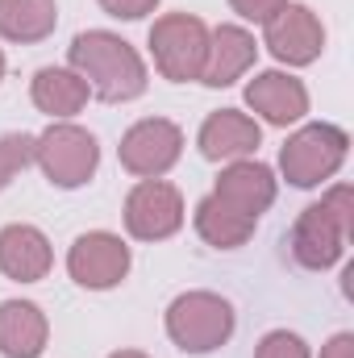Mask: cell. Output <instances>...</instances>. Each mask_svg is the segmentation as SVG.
I'll use <instances>...</instances> for the list:
<instances>
[{
  "label": "cell",
  "mask_w": 354,
  "mask_h": 358,
  "mask_svg": "<svg viewBox=\"0 0 354 358\" xmlns=\"http://www.w3.org/2000/svg\"><path fill=\"white\" fill-rule=\"evenodd\" d=\"M67 67L88 84V92L104 104H125L138 100L150 76L142 55L113 29H84L67 46Z\"/></svg>",
  "instance_id": "1"
},
{
  "label": "cell",
  "mask_w": 354,
  "mask_h": 358,
  "mask_svg": "<svg viewBox=\"0 0 354 358\" xmlns=\"http://www.w3.org/2000/svg\"><path fill=\"white\" fill-rule=\"evenodd\" d=\"M354 234L351 183H334L317 204H309L292 225V259L304 271H330Z\"/></svg>",
  "instance_id": "2"
},
{
  "label": "cell",
  "mask_w": 354,
  "mask_h": 358,
  "mask_svg": "<svg viewBox=\"0 0 354 358\" xmlns=\"http://www.w3.org/2000/svg\"><path fill=\"white\" fill-rule=\"evenodd\" d=\"M351 155V134L334 121H309L300 125L283 150H279V171L292 187H321L342 171Z\"/></svg>",
  "instance_id": "3"
},
{
  "label": "cell",
  "mask_w": 354,
  "mask_h": 358,
  "mask_svg": "<svg viewBox=\"0 0 354 358\" xmlns=\"http://www.w3.org/2000/svg\"><path fill=\"white\" fill-rule=\"evenodd\" d=\"M163 321H167V338L183 355H213L238 329L234 304L217 292H183L167 304Z\"/></svg>",
  "instance_id": "4"
},
{
  "label": "cell",
  "mask_w": 354,
  "mask_h": 358,
  "mask_svg": "<svg viewBox=\"0 0 354 358\" xmlns=\"http://www.w3.org/2000/svg\"><path fill=\"white\" fill-rule=\"evenodd\" d=\"M34 163L63 192L84 187L100 167V142L76 121H50L34 138Z\"/></svg>",
  "instance_id": "5"
},
{
  "label": "cell",
  "mask_w": 354,
  "mask_h": 358,
  "mask_svg": "<svg viewBox=\"0 0 354 358\" xmlns=\"http://www.w3.org/2000/svg\"><path fill=\"white\" fill-rule=\"evenodd\" d=\"M150 55L163 80L171 84L200 80L204 55H208V25L196 13H163L150 25Z\"/></svg>",
  "instance_id": "6"
},
{
  "label": "cell",
  "mask_w": 354,
  "mask_h": 358,
  "mask_svg": "<svg viewBox=\"0 0 354 358\" xmlns=\"http://www.w3.org/2000/svg\"><path fill=\"white\" fill-rule=\"evenodd\" d=\"M125 234L138 242H167L183 229V196L167 179H138L125 196Z\"/></svg>",
  "instance_id": "7"
},
{
  "label": "cell",
  "mask_w": 354,
  "mask_h": 358,
  "mask_svg": "<svg viewBox=\"0 0 354 358\" xmlns=\"http://www.w3.org/2000/svg\"><path fill=\"white\" fill-rule=\"evenodd\" d=\"M183 155V129L167 117H142L121 134L117 159L129 176L138 179H163Z\"/></svg>",
  "instance_id": "8"
},
{
  "label": "cell",
  "mask_w": 354,
  "mask_h": 358,
  "mask_svg": "<svg viewBox=\"0 0 354 358\" xmlns=\"http://www.w3.org/2000/svg\"><path fill=\"white\" fill-rule=\"evenodd\" d=\"M134 267V255L125 246L121 234H108V229H88L71 242L67 250V275L88 287V292H108L117 287Z\"/></svg>",
  "instance_id": "9"
},
{
  "label": "cell",
  "mask_w": 354,
  "mask_h": 358,
  "mask_svg": "<svg viewBox=\"0 0 354 358\" xmlns=\"http://www.w3.org/2000/svg\"><path fill=\"white\" fill-rule=\"evenodd\" d=\"M263 46L288 67H309L325 50V25L309 4L288 0L263 25Z\"/></svg>",
  "instance_id": "10"
},
{
  "label": "cell",
  "mask_w": 354,
  "mask_h": 358,
  "mask_svg": "<svg viewBox=\"0 0 354 358\" xmlns=\"http://www.w3.org/2000/svg\"><path fill=\"white\" fill-rule=\"evenodd\" d=\"M246 108L255 117H263L267 125L288 129L309 117V88L288 71H259L246 84Z\"/></svg>",
  "instance_id": "11"
},
{
  "label": "cell",
  "mask_w": 354,
  "mask_h": 358,
  "mask_svg": "<svg viewBox=\"0 0 354 358\" xmlns=\"http://www.w3.org/2000/svg\"><path fill=\"white\" fill-rule=\"evenodd\" d=\"M263 142V129L250 113H238V108H217L204 117L200 134H196V146L208 163H234V159H250Z\"/></svg>",
  "instance_id": "12"
},
{
  "label": "cell",
  "mask_w": 354,
  "mask_h": 358,
  "mask_svg": "<svg viewBox=\"0 0 354 358\" xmlns=\"http://www.w3.org/2000/svg\"><path fill=\"white\" fill-rule=\"evenodd\" d=\"M275 192H279V179L259 159H234V163H225L221 176H217V187H213L217 200H225L229 208H238V213H246L255 221L275 204Z\"/></svg>",
  "instance_id": "13"
},
{
  "label": "cell",
  "mask_w": 354,
  "mask_h": 358,
  "mask_svg": "<svg viewBox=\"0 0 354 358\" xmlns=\"http://www.w3.org/2000/svg\"><path fill=\"white\" fill-rule=\"evenodd\" d=\"M255 59H259V42L246 25H217V29H208V55H204L200 84L229 88L255 67Z\"/></svg>",
  "instance_id": "14"
},
{
  "label": "cell",
  "mask_w": 354,
  "mask_h": 358,
  "mask_svg": "<svg viewBox=\"0 0 354 358\" xmlns=\"http://www.w3.org/2000/svg\"><path fill=\"white\" fill-rule=\"evenodd\" d=\"M55 267V250L50 238L38 225L13 221L0 229V275H8L13 283H38Z\"/></svg>",
  "instance_id": "15"
},
{
  "label": "cell",
  "mask_w": 354,
  "mask_h": 358,
  "mask_svg": "<svg viewBox=\"0 0 354 358\" xmlns=\"http://www.w3.org/2000/svg\"><path fill=\"white\" fill-rule=\"evenodd\" d=\"M50 321L34 300H4L0 304V355L4 358H38L46 350Z\"/></svg>",
  "instance_id": "16"
},
{
  "label": "cell",
  "mask_w": 354,
  "mask_h": 358,
  "mask_svg": "<svg viewBox=\"0 0 354 358\" xmlns=\"http://www.w3.org/2000/svg\"><path fill=\"white\" fill-rule=\"evenodd\" d=\"M29 100L38 113H46L50 121H71L84 104L92 100L88 84L71 71V67H42L29 84Z\"/></svg>",
  "instance_id": "17"
},
{
  "label": "cell",
  "mask_w": 354,
  "mask_h": 358,
  "mask_svg": "<svg viewBox=\"0 0 354 358\" xmlns=\"http://www.w3.org/2000/svg\"><path fill=\"white\" fill-rule=\"evenodd\" d=\"M192 221H196V234H200L213 250H238V246H246V242L255 238V229H259V221H255V217H246V213L229 208V204H225V200H217L213 192L196 204Z\"/></svg>",
  "instance_id": "18"
},
{
  "label": "cell",
  "mask_w": 354,
  "mask_h": 358,
  "mask_svg": "<svg viewBox=\"0 0 354 358\" xmlns=\"http://www.w3.org/2000/svg\"><path fill=\"white\" fill-rule=\"evenodd\" d=\"M59 25L55 0H0V38L17 46L46 42Z\"/></svg>",
  "instance_id": "19"
},
{
  "label": "cell",
  "mask_w": 354,
  "mask_h": 358,
  "mask_svg": "<svg viewBox=\"0 0 354 358\" xmlns=\"http://www.w3.org/2000/svg\"><path fill=\"white\" fill-rule=\"evenodd\" d=\"M34 163V138L29 134H4L0 138V192Z\"/></svg>",
  "instance_id": "20"
},
{
  "label": "cell",
  "mask_w": 354,
  "mask_h": 358,
  "mask_svg": "<svg viewBox=\"0 0 354 358\" xmlns=\"http://www.w3.org/2000/svg\"><path fill=\"white\" fill-rule=\"evenodd\" d=\"M255 358H313V350H309V342H304L300 334H292V329H271V334L259 338Z\"/></svg>",
  "instance_id": "21"
},
{
  "label": "cell",
  "mask_w": 354,
  "mask_h": 358,
  "mask_svg": "<svg viewBox=\"0 0 354 358\" xmlns=\"http://www.w3.org/2000/svg\"><path fill=\"white\" fill-rule=\"evenodd\" d=\"M96 4L117 21H142V17H150L159 8V0H96Z\"/></svg>",
  "instance_id": "22"
},
{
  "label": "cell",
  "mask_w": 354,
  "mask_h": 358,
  "mask_svg": "<svg viewBox=\"0 0 354 358\" xmlns=\"http://www.w3.org/2000/svg\"><path fill=\"white\" fill-rule=\"evenodd\" d=\"M288 0H229V8L242 17V21H255V25H267Z\"/></svg>",
  "instance_id": "23"
},
{
  "label": "cell",
  "mask_w": 354,
  "mask_h": 358,
  "mask_svg": "<svg viewBox=\"0 0 354 358\" xmlns=\"http://www.w3.org/2000/svg\"><path fill=\"white\" fill-rule=\"evenodd\" d=\"M321 358H354V334H334L325 346H321Z\"/></svg>",
  "instance_id": "24"
},
{
  "label": "cell",
  "mask_w": 354,
  "mask_h": 358,
  "mask_svg": "<svg viewBox=\"0 0 354 358\" xmlns=\"http://www.w3.org/2000/svg\"><path fill=\"white\" fill-rule=\"evenodd\" d=\"M108 358H150V355H142V350H113Z\"/></svg>",
  "instance_id": "25"
},
{
  "label": "cell",
  "mask_w": 354,
  "mask_h": 358,
  "mask_svg": "<svg viewBox=\"0 0 354 358\" xmlns=\"http://www.w3.org/2000/svg\"><path fill=\"white\" fill-rule=\"evenodd\" d=\"M4 67H8V63H4V50H0V80H4Z\"/></svg>",
  "instance_id": "26"
}]
</instances>
